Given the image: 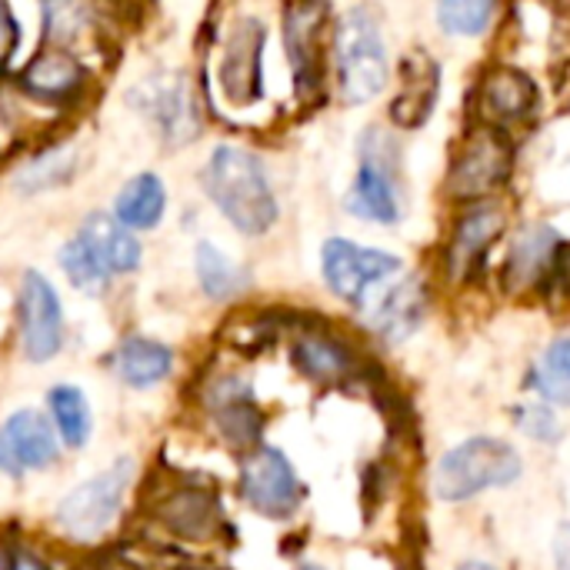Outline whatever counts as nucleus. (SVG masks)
I'll return each instance as SVG.
<instances>
[{"label":"nucleus","mask_w":570,"mask_h":570,"mask_svg":"<svg viewBox=\"0 0 570 570\" xmlns=\"http://www.w3.org/2000/svg\"><path fill=\"white\" fill-rule=\"evenodd\" d=\"M207 197L244 234H264L277 220V200L261 160L240 147H217L200 174Z\"/></svg>","instance_id":"1"},{"label":"nucleus","mask_w":570,"mask_h":570,"mask_svg":"<svg viewBox=\"0 0 570 570\" xmlns=\"http://www.w3.org/2000/svg\"><path fill=\"white\" fill-rule=\"evenodd\" d=\"M521 454L498 438H471L448 451L434 471V491L441 501H468L491 488H508L521 478Z\"/></svg>","instance_id":"2"},{"label":"nucleus","mask_w":570,"mask_h":570,"mask_svg":"<svg viewBox=\"0 0 570 570\" xmlns=\"http://www.w3.org/2000/svg\"><path fill=\"white\" fill-rule=\"evenodd\" d=\"M334 50H337V70H341V90L344 100L364 104L377 97L387 83V50L377 30V20L354 7L337 20L334 33Z\"/></svg>","instance_id":"3"},{"label":"nucleus","mask_w":570,"mask_h":570,"mask_svg":"<svg viewBox=\"0 0 570 570\" xmlns=\"http://www.w3.org/2000/svg\"><path fill=\"white\" fill-rule=\"evenodd\" d=\"M130 478H134V461L124 458L110 471H104V474L90 478L87 484L73 488L60 501V508H57V524L70 538H77V541L97 538L114 521V514L120 508V498H124Z\"/></svg>","instance_id":"4"},{"label":"nucleus","mask_w":570,"mask_h":570,"mask_svg":"<svg viewBox=\"0 0 570 570\" xmlns=\"http://www.w3.org/2000/svg\"><path fill=\"white\" fill-rule=\"evenodd\" d=\"M511 144L498 127H484L471 134L461 147V154L451 164L448 190L458 200H478L501 187L511 174Z\"/></svg>","instance_id":"5"},{"label":"nucleus","mask_w":570,"mask_h":570,"mask_svg":"<svg viewBox=\"0 0 570 570\" xmlns=\"http://www.w3.org/2000/svg\"><path fill=\"white\" fill-rule=\"evenodd\" d=\"M240 494L254 511L287 518L301 504V481L277 448H257L240 464Z\"/></svg>","instance_id":"6"},{"label":"nucleus","mask_w":570,"mask_h":570,"mask_svg":"<svg viewBox=\"0 0 570 570\" xmlns=\"http://www.w3.org/2000/svg\"><path fill=\"white\" fill-rule=\"evenodd\" d=\"M347 210L354 217H364L374 224H397L401 220V187H397L394 157H387L381 150L377 130H371L364 140V157H361L354 187L347 194Z\"/></svg>","instance_id":"7"},{"label":"nucleus","mask_w":570,"mask_h":570,"mask_svg":"<svg viewBox=\"0 0 570 570\" xmlns=\"http://www.w3.org/2000/svg\"><path fill=\"white\" fill-rule=\"evenodd\" d=\"M397 271H401V261L394 254L357 247L341 237L324 244V277H327L331 291L351 304H361L374 284L387 281Z\"/></svg>","instance_id":"8"},{"label":"nucleus","mask_w":570,"mask_h":570,"mask_svg":"<svg viewBox=\"0 0 570 570\" xmlns=\"http://www.w3.org/2000/svg\"><path fill=\"white\" fill-rule=\"evenodd\" d=\"M20 341L30 361H50L63 341L60 301L37 271H27L20 284Z\"/></svg>","instance_id":"9"},{"label":"nucleus","mask_w":570,"mask_h":570,"mask_svg":"<svg viewBox=\"0 0 570 570\" xmlns=\"http://www.w3.org/2000/svg\"><path fill=\"white\" fill-rule=\"evenodd\" d=\"M324 20H327L324 3H294L284 10L287 53H291V67H294L301 97H311L324 77V57H321Z\"/></svg>","instance_id":"10"},{"label":"nucleus","mask_w":570,"mask_h":570,"mask_svg":"<svg viewBox=\"0 0 570 570\" xmlns=\"http://www.w3.org/2000/svg\"><path fill=\"white\" fill-rule=\"evenodd\" d=\"M261 53H264V27L254 17H244L234 23L224 60H220V87L227 100L250 104L261 97Z\"/></svg>","instance_id":"11"},{"label":"nucleus","mask_w":570,"mask_h":570,"mask_svg":"<svg viewBox=\"0 0 570 570\" xmlns=\"http://www.w3.org/2000/svg\"><path fill=\"white\" fill-rule=\"evenodd\" d=\"M57 461V438L43 414L17 411L0 428V471L20 478L23 471H37Z\"/></svg>","instance_id":"12"},{"label":"nucleus","mask_w":570,"mask_h":570,"mask_svg":"<svg viewBox=\"0 0 570 570\" xmlns=\"http://www.w3.org/2000/svg\"><path fill=\"white\" fill-rule=\"evenodd\" d=\"M558 250H561V237L548 224L524 227L511 247V257L504 267V287L511 294H524L538 287L558 264Z\"/></svg>","instance_id":"13"},{"label":"nucleus","mask_w":570,"mask_h":570,"mask_svg":"<svg viewBox=\"0 0 570 570\" xmlns=\"http://www.w3.org/2000/svg\"><path fill=\"white\" fill-rule=\"evenodd\" d=\"M77 240L83 244V250L90 254V261L97 264V271L104 277L114 274H130L140 264V244L134 240V234L110 214H90L77 234Z\"/></svg>","instance_id":"14"},{"label":"nucleus","mask_w":570,"mask_h":570,"mask_svg":"<svg viewBox=\"0 0 570 570\" xmlns=\"http://www.w3.org/2000/svg\"><path fill=\"white\" fill-rule=\"evenodd\" d=\"M501 234H504V210L501 207H494V204L471 207L458 220V227L451 234V244H448V271H451V277H468Z\"/></svg>","instance_id":"15"},{"label":"nucleus","mask_w":570,"mask_h":570,"mask_svg":"<svg viewBox=\"0 0 570 570\" xmlns=\"http://www.w3.org/2000/svg\"><path fill=\"white\" fill-rule=\"evenodd\" d=\"M438 94H441V67L431 53L424 50H414L404 57V83H401V94L394 97L391 104V117L394 124L401 127H421L434 104H438Z\"/></svg>","instance_id":"16"},{"label":"nucleus","mask_w":570,"mask_h":570,"mask_svg":"<svg viewBox=\"0 0 570 570\" xmlns=\"http://www.w3.org/2000/svg\"><path fill=\"white\" fill-rule=\"evenodd\" d=\"M157 518L164 528H170L177 538H187V541H207L214 538L217 524H220V508H217V498L210 491H200V488H184L177 494H170L160 508H157Z\"/></svg>","instance_id":"17"},{"label":"nucleus","mask_w":570,"mask_h":570,"mask_svg":"<svg viewBox=\"0 0 570 570\" xmlns=\"http://www.w3.org/2000/svg\"><path fill=\"white\" fill-rule=\"evenodd\" d=\"M424 307H428V297H424V287L417 281H404L397 287H391L377 304H371L367 311V324L391 344L411 337L424 317Z\"/></svg>","instance_id":"18"},{"label":"nucleus","mask_w":570,"mask_h":570,"mask_svg":"<svg viewBox=\"0 0 570 570\" xmlns=\"http://www.w3.org/2000/svg\"><path fill=\"white\" fill-rule=\"evenodd\" d=\"M481 104L488 110L491 120H521L534 110L538 104V87L528 73H521L518 67H494L484 77L481 87Z\"/></svg>","instance_id":"19"},{"label":"nucleus","mask_w":570,"mask_h":570,"mask_svg":"<svg viewBox=\"0 0 570 570\" xmlns=\"http://www.w3.org/2000/svg\"><path fill=\"white\" fill-rule=\"evenodd\" d=\"M140 104L144 110H150L157 117V124L167 130L170 140H184V137H194L197 134V117H194V104H190V94L184 87L180 77H154L144 83L140 90Z\"/></svg>","instance_id":"20"},{"label":"nucleus","mask_w":570,"mask_h":570,"mask_svg":"<svg viewBox=\"0 0 570 570\" xmlns=\"http://www.w3.org/2000/svg\"><path fill=\"white\" fill-rule=\"evenodd\" d=\"M170 364H174L170 351L147 337H130L114 354V371L130 387H150V384L164 381L170 374Z\"/></svg>","instance_id":"21"},{"label":"nucleus","mask_w":570,"mask_h":570,"mask_svg":"<svg viewBox=\"0 0 570 570\" xmlns=\"http://www.w3.org/2000/svg\"><path fill=\"white\" fill-rule=\"evenodd\" d=\"M20 80L27 90L40 94V97H63L83 80V67L67 50H43L23 67Z\"/></svg>","instance_id":"22"},{"label":"nucleus","mask_w":570,"mask_h":570,"mask_svg":"<svg viewBox=\"0 0 570 570\" xmlns=\"http://www.w3.org/2000/svg\"><path fill=\"white\" fill-rule=\"evenodd\" d=\"M164 184L154 174H137L117 197V220L127 230H147L164 217Z\"/></svg>","instance_id":"23"},{"label":"nucleus","mask_w":570,"mask_h":570,"mask_svg":"<svg viewBox=\"0 0 570 570\" xmlns=\"http://www.w3.org/2000/svg\"><path fill=\"white\" fill-rule=\"evenodd\" d=\"M534 387L548 404L570 407V334L544 347L534 364Z\"/></svg>","instance_id":"24"},{"label":"nucleus","mask_w":570,"mask_h":570,"mask_svg":"<svg viewBox=\"0 0 570 570\" xmlns=\"http://www.w3.org/2000/svg\"><path fill=\"white\" fill-rule=\"evenodd\" d=\"M50 401V414H53V424L60 431V438L70 444V448H83L87 438H90V407H87V397L77 391V387H53L47 394Z\"/></svg>","instance_id":"25"},{"label":"nucleus","mask_w":570,"mask_h":570,"mask_svg":"<svg viewBox=\"0 0 570 570\" xmlns=\"http://www.w3.org/2000/svg\"><path fill=\"white\" fill-rule=\"evenodd\" d=\"M294 361L314 381H337L351 371V354L327 337H304L294 347Z\"/></svg>","instance_id":"26"},{"label":"nucleus","mask_w":570,"mask_h":570,"mask_svg":"<svg viewBox=\"0 0 570 570\" xmlns=\"http://www.w3.org/2000/svg\"><path fill=\"white\" fill-rule=\"evenodd\" d=\"M197 277H200V287L217 301H227L247 287V274L210 244L197 247Z\"/></svg>","instance_id":"27"},{"label":"nucleus","mask_w":570,"mask_h":570,"mask_svg":"<svg viewBox=\"0 0 570 570\" xmlns=\"http://www.w3.org/2000/svg\"><path fill=\"white\" fill-rule=\"evenodd\" d=\"M494 17L491 0H444L438 3V23L454 37H478Z\"/></svg>","instance_id":"28"},{"label":"nucleus","mask_w":570,"mask_h":570,"mask_svg":"<svg viewBox=\"0 0 570 570\" xmlns=\"http://www.w3.org/2000/svg\"><path fill=\"white\" fill-rule=\"evenodd\" d=\"M217 424H220V434L234 444V448H250L257 438H261V414L254 404L240 401V404H230V407H220L217 411Z\"/></svg>","instance_id":"29"},{"label":"nucleus","mask_w":570,"mask_h":570,"mask_svg":"<svg viewBox=\"0 0 570 570\" xmlns=\"http://www.w3.org/2000/svg\"><path fill=\"white\" fill-rule=\"evenodd\" d=\"M70 170H73L70 154L57 150V154H43V157H37L30 167H23V170L17 174V184H20V190H43V187H53V184L67 180Z\"/></svg>","instance_id":"30"},{"label":"nucleus","mask_w":570,"mask_h":570,"mask_svg":"<svg viewBox=\"0 0 570 570\" xmlns=\"http://www.w3.org/2000/svg\"><path fill=\"white\" fill-rule=\"evenodd\" d=\"M60 267H63L67 281H70L73 287H80V291L97 294V291L107 284V277L97 271V264L90 261V254L83 250V244H80V240H70V244L60 250Z\"/></svg>","instance_id":"31"},{"label":"nucleus","mask_w":570,"mask_h":570,"mask_svg":"<svg viewBox=\"0 0 570 570\" xmlns=\"http://www.w3.org/2000/svg\"><path fill=\"white\" fill-rule=\"evenodd\" d=\"M518 424H521V431L524 434H531V438H538V441H554L561 431H558V421H554V414L548 411V404H531V407H521V414H518Z\"/></svg>","instance_id":"32"},{"label":"nucleus","mask_w":570,"mask_h":570,"mask_svg":"<svg viewBox=\"0 0 570 570\" xmlns=\"http://www.w3.org/2000/svg\"><path fill=\"white\" fill-rule=\"evenodd\" d=\"M13 47H17V20H13L10 7L0 3V67L10 60Z\"/></svg>","instance_id":"33"},{"label":"nucleus","mask_w":570,"mask_h":570,"mask_svg":"<svg viewBox=\"0 0 570 570\" xmlns=\"http://www.w3.org/2000/svg\"><path fill=\"white\" fill-rule=\"evenodd\" d=\"M7 570H47V564L40 558L27 554V551H17V554L7 558Z\"/></svg>","instance_id":"34"},{"label":"nucleus","mask_w":570,"mask_h":570,"mask_svg":"<svg viewBox=\"0 0 570 570\" xmlns=\"http://www.w3.org/2000/svg\"><path fill=\"white\" fill-rule=\"evenodd\" d=\"M554 271L561 274V281H564V287L570 291V244H561V250H558V264H554Z\"/></svg>","instance_id":"35"},{"label":"nucleus","mask_w":570,"mask_h":570,"mask_svg":"<svg viewBox=\"0 0 570 570\" xmlns=\"http://www.w3.org/2000/svg\"><path fill=\"white\" fill-rule=\"evenodd\" d=\"M97 570H134V568H130L127 561H117V558H110L107 564H100V568H97Z\"/></svg>","instance_id":"36"},{"label":"nucleus","mask_w":570,"mask_h":570,"mask_svg":"<svg viewBox=\"0 0 570 570\" xmlns=\"http://www.w3.org/2000/svg\"><path fill=\"white\" fill-rule=\"evenodd\" d=\"M458 570H498V568H491V564H484V561H468V564H461Z\"/></svg>","instance_id":"37"},{"label":"nucleus","mask_w":570,"mask_h":570,"mask_svg":"<svg viewBox=\"0 0 570 570\" xmlns=\"http://www.w3.org/2000/svg\"><path fill=\"white\" fill-rule=\"evenodd\" d=\"M0 570H7V558L3 554H0Z\"/></svg>","instance_id":"38"},{"label":"nucleus","mask_w":570,"mask_h":570,"mask_svg":"<svg viewBox=\"0 0 570 570\" xmlns=\"http://www.w3.org/2000/svg\"><path fill=\"white\" fill-rule=\"evenodd\" d=\"M187 570H214V568H187Z\"/></svg>","instance_id":"39"},{"label":"nucleus","mask_w":570,"mask_h":570,"mask_svg":"<svg viewBox=\"0 0 570 570\" xmlns=\"http://www.w3.org/2000/svg\"><path fill=\"white\" fill-rule=\"evenodd\" d=\"M304 570H321V568H304Z\"/></svg>","instance_id":"40"}]
</instances>
